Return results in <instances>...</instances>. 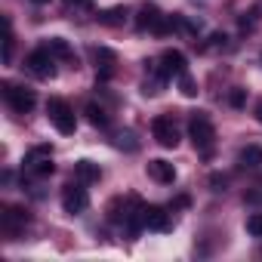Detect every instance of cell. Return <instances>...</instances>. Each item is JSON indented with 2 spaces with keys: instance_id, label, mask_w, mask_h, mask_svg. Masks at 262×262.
<instances>
[{
  "instance_id": "obj_1",
  "label": "cell",
  "mask_w": 262,
  "mask_h": 262,
  "mask_svg": "<svg viewBox=\"0 0 262 262\" xmlns=\"http://www.w3.org/2000/svg\"><path fill=\"white\" fill-rule=\"evenodd\" d=\"M188 136H191V142H194L198 151L210 155V148H213V142H216V126H213V120H210L204 111H194V114L188 117Z\"/></svg>"
},
{
  "instance_id": "obj_2",
  "label": "cell",
  "mask_w": 262,
  "mask_h": 262,
  "mask_svg": "<svg viewBox=\"0 0 262 262\" xmlns=\"http://www.w3.org/2000/svg\"><path fill=\"white\" fill-rule=\"evenodd\" d=\"M47 117L53 120V126L59 129L62 136H74L77 117H74V108H71L65 99H50V102H47Z\"/></svg>"
},
{
  "instance_id": "obj_3",
  "label": "cell",
  "mask_w": 262,
  "mask_h": 262,
  "mask_svg": "<svg viewBox=\"0 0 262 262\" xmlns=\"http://www.w3.org/2000/svg\"><path fill=\"white\" fill-rule=\"evenodd\" d=\"M4 99H7V105L13 108V111H19V114H28L34 105H37V96H34V90H28V86H19V83H10V80H4Z\"/></svg>"
},
{
  "instance_id": "obj_4",
  "label": "cell",
  "mask_w": 262,
  "mask_h": 262,
  "mask_svg": "<svg viewBox=\"0 0 262 262\" xmlns=\"http://www.w3.org/2000/svg\"><path fill=\"white\" fill-rule=\"evenodd\" d=\"M151 136H155V142L161 148H176L179 145V126H176V120L170 114H158L151 120Z\"/></svg>"
},
{
  "instance_id": "obj_5",
  "label": "cell",
  "mask_w": 262,
  "mask_h": 262,
  "mask_svg": "<svg viewBox=\"0 0 262 262\" xmlns=\"http://www.w3.org/2000/svg\"><path fill=\"white\" fill-rule=\"evenodd\" d=\"M25 68H28L34 77H40V80H50V77H56V56H53L47 47H40V50L28 53V59H25Z\"/></svg>"
},
{
  "instance_id": "obj_6",
  "label": "cell",
  "mask_w": 262,
  "mask_h": 262,
  "mask_svg": "<svg viewBox=\"0 0 262 262\" xmlns=\"http://www.w3.org/2000/svg\"><path fill=\"white\" fill-rule=\"evenodd\" d=\"M86 207H90V194H86L83 182H80V179H77V182H68V185L62 188V210L71 213V216H77V213H83Z\"/></svg>"
},
{
  "instance_id": "obj_7",
  "label": "cell",
  "mask_w": 262,
  "mask_h": 262,
  "mask_svg": "<svg viewBox=\"0 0 262 262\" xmlns=\"http://www.w3.org/2000/svg\"><path fill=\"white\" fill-rule=\"evenodd\" d=\"M28 222H31V216H28L25 207H7L4 216H0V228H4V234L13 237V241L28 228Z\"/></svg>"
},
{
  "instance_id": "obj_8",
  "label": "cell",
  "mask_w": 262,
  "mask_h": 262,
  "mask_svg": "<svg viewBox=\"0 0 262 262\" xmlns=\"http://www.w3.org/2000/svg\"><path fill=\"white\" fill-rule=\"evenodd\" d=\"M142 222H145V228H151V231H170V228H173L170 213H167L164 207H155V204L142 207Z\"/></svg>"
},
{
  "instance_id": "obj_9",
  "label": "cell",
  "mask_w": 262,
  "mask_h": 262,
  "mask_svg": "<svg viewBox=\"0 0 262 262\" xmlns=\"http://www.w3.org/2000/svg\"><path fill=\"white\" fill-rule=\"evenodd\" d=\"M158 65H161L164 77H179V74H185V71H188V68H185V56H182L179 50H164Z\"/></svg>"
},
{
  "instance_id": "obj_10",
  "label": "cell",
  "mask_w": 262,
  "mask_h": 262,
  "mask_svg": "<svg viewBox=\"0 0 262 262\" xmlns=\"http://www.w3.org/2000/svg\"><path fill=\"white\" fill-rule=\"evenodd\" d=\"M148 176H151L155 182H161V185H173V182H176V167H173L170 161L158 158V161H148Z\"/></svg>"
},
{
  "instance_id": "obj_11",
  "label": "cell",
  "mask_w": 262,
  "mask_h": 262,
  "mask_svg": "<svg viewBox=\"0 0 262 262\" xmlns=\"http://www.w3.org/2000/svg\"><path fill=\"white\" fill-rule=\"evenodd\" d=\"M161 19H164V13H161L155 4H145V7H139V16H136V28H139V31H158Z\"/></svg>"
},
{
  "instance_id": "obj_12",
  "label": "cell",
  "mask_w": 262,
  "mask_h": 262,
  "mask_svg": "<svg viewBox=\"0 0 262 262\" xmlns=\"http://www.w3.org/2000/svg\"><path fill=\"white\" fill-rule=\"evenodd\" d=\"M93 59H96V65H99V80H108L111 71H114L117 56H114L108 47H96V50H93Z\"/></svg>"
},
{
  "instance_id": "obj_13",
  "label": "cell",
  "mask_w": 262,
  "mask_h": 262,
  "mask_svg": "<svg viewBox=\"0 0 262 262\" xmlns=\"http://www.w3.org/2000/svg\"><path fill=\"white\" fill-rule=\"evenodd\" d=\"M74 179H80L83 185H90V182H99V179H102V170H99V164H93V161H77V164H74Z\"/></svg>"
},
{
  "instance_id": "obj_14",
  "label": "cell",
  "mask_w": 262,
  "mask_h": 262,
  "mask_svg": "<svg viewBox=\"0 0 262 262\" xmlns=\"http://www.w3.org/2000/svg\"><path fill=\"white\" fill-rule=\"evenodd\" d=\"M237 161H241V167L256 170V167H262V148H259V145H244V148L237 151Z\"/></svg>"
},
{
  "instance_id": "obj_15",
  "label": "cell",
  "mask_w": 262,
  "mask_h": 262,
  "mask_svg": "<svg viewBox=\"0 0 262 262\" xmlns=\"http://www.w3.org/2000/svg\"><path fill=\"white\" fill-rule=\"evenodd\" d=\"M99 22H102L105 28H120V25L126 22V10H123V7H111V10L99 13Z\"/></svg>"
},
{
  "instance_id": "obj_16",
  "label": "cell",
  "mask_w": 262,
  "mask_h": 262,
  "mask_svg": "<svg viewBox=\"0 0 262 262\" xmlns=\"http://www.w3.org/2000/svg\"><path fill=\"white\" fill-rule=\"evenodd\" d=\"M56 59H62V62H71L74 59V53H71V47H68V40H62V37H50L47 43H43Z\"/></svg>"
},
{
  "instance_id": "obj_17",
  "label": "cell",
  "mask_w": 262,
  "mask_h": 262,
  "mask_svg": "<svg viewBox=\"0 0 262 262\" xmlns=\"http://www.w3.org/2000/svg\"><path fill=\"white\" fill-rule=\"evenodd\" d=\"M86 120H90L93 126H99V129H105V126L111 123L108 111H105L102 105H96V102H90V105H86Z\"/></svg>"
},
{
  "instance_id": "obj_18",
  "label": "cell",
  "mask_w": 262,
  "mask_h": 262,
  "mask_svg": "<svg viewBox=\"0 0 262 262\" xmlns=\"http://www.w3.org/2000/svg\"><path fill=\"white\" fill-rule=\"evenodd\" d=\"M43 158H53V148H50V145H37V148H31V151L25 155V167L37 164V161H43Z\"/></svg>"
},
{
  "instance_id": "obj_19",
  "label": "cell",
  "mask_w": 262,
  "mask_h": 262,
  "mask_svg": "<svg viewBox=\"0 0 262 262\" xmlns=\"http://www.w3.org/2000/svg\"><path fill=\"white\" fill-rule=\"evenodd\" d=\"M114 145H117V148H126V151H136V148H139V142H136V133H129V129H126V133H117Z\"/></svg>"
},
{
  "instance_id": "obj_20",
  "label": "cell",
  "mask_w": 262,
  "mask_h": 262,
  "mask_svg": "<svg viewBox=\"0 0 262 262\" xmlns=\"http://www.w3.org/2000/svg\"><path fill=\"white\" fill-rule=\"evenodd\" d=\"M179 90H182V96H188V99H194L198 96V83H194V77L185 71V74H179Z\"/></svg>"
},
{
  "instance_id": "obj_21",
  "label": "cell",
  "mask_w": 262,
  "mask_h": 262,
  "mask_svg": "<svg viewBox=\"0 0 262 262\" xmlns=\"http://www.w3.org/2000/svg\"><path fill=\"white\" fill-rule=\"evenodd\" d=\"M28 170H31L34 176H53V170H56V167H53V158H43V161H37V164H31Z\"/></svg>"
},
{
  "instance_id": "obj_22",
  "label": "cell",
  "mask_w": 262,
  "mask_h": 262,
  "mask_svg": "<svg viewBox=\"0 0 262 262\" xmlns=\"http://www.w3.org/2000/svg\"><path fill=\"white\" fill-rule=\"evenodd\" d=\"M247 234L262 237V213H253V216L247 219Z\"/></svg>"
},
{
  "instance_id": "obj_23",
  "label": "cell",
  "mask_w": 262,
  "mask_h": 262,
  "mask_svg": "<svg viewBox=\"0 0 262 262\" xmlns=\"http://www.w3.org/2000/svg\"><path fill=\"white\" fill-rule=\"evenodd\" d=\"M228 105H231V108H244V105H247V93H244L241 86H234V90L228 93Z\"/></svg>"
},
{
  "instance_id": "obj_24",
  "label": "cell",
  "mask_w": 262,
  "mask_h": 262,
  "mask_svg": "<svg viewBox=\"0 0 262 262\" xmlns=\"http://www.w3.org/2000/svg\"><path fill=\"white\" fill-rule=\"evenodd\" d=\"M65 7H77V10L93 13V4H90V0H65Z\"/></svg>"
},
{
  "instance_id": "obj_25",
  "label": "cell",
  "mask_w": 262,
  "mask_h": 262,
  "mask_svg": "<svg viewBox=\"0 0 262 262\" xmlns=\"http://www.w3.org/2000/svg\"><path fill=\"white\" fill-rule=\"evenodd\" d=\"M210 182H213V185L219 188V185H225V176H210Z\"/></svg>"
},
{
  "instance_id": "obj_26",
  "label": "cell",
  "mask_w": 262,
  "mask_h": 262,
  "mask_svg": "<svg viewBox=\"0 0 262 262\" xmlns=\"http://www.w3.org/2000/svg\"><path fill=\"white\" fill-rule=\"evenodd\" d=\"M256 120H259V123H262V102H259V105H256Z\"/></svg>"
},
{
  "instance_id": "obj_27",
  "label": "cell",
  "mask_w": 262,
  "mask_h": 262,
  "mask_svg": "<svg viewBox=\"0 0 262 262\" xmlns=\"http://www.w3.org/2000/svg\"><path fill=\"white\" fill-rule=\"evenodd\" d=\"M34 4H47V0H34Z\"/></svg>"
}]
</instances>
